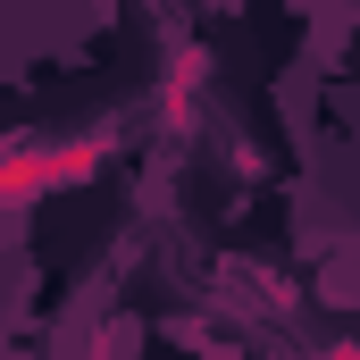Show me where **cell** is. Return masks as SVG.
I'll return each mask as SVG.
<instances>
[{
  "label": "cell",
  "mask_w": 360,
  "mask_h": 360,
  "mask_svg": "<svg viewBox=\"0 0 360 360\" xmlns=\"http://www.w3.org/2000/svg\"><path fill=\"white\" fill-rule=\"evenodd\" d=\"M109 160L101 134H68V143H17L0 151V218L8 210H34L42 193H68V184H92Z\"/></svg>",
  "instance_id": "1"
},
{
  "label": "cell",
  "mask_w": 360,
  "mask_h": 360,
  "mask_svg": "<svg viewBox=\"0 0 360 360\" xmlns=\"http://www.w3.org/2000/svg\"><path fill=\"white\" fill-rule=\"evenodd\" d=\"M293 360H360L352 344H327V352H293Z\"/></svg>",
  "instance_id": "2"
}]
</instances>
